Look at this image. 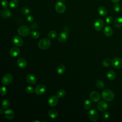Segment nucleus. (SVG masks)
<instances>
[{
    "label": "nucleus",
    "mask_w": 122,
    "mask_h": 122,
    "mask_svg": "<svg viewBox=\"0 0 122 122\" xmlns=\"http://www.w3.org/2000/svg\"><path fill=\"white\" fill-rule=\"evenodd\" d=\"M102 98L106 101H112L114 98V94L110 90L105 89L102 93Z\"/></svg>",
    "instance_id": "obj_1"
},
{
    "label": "nucleus",
    "mask_w": 122,
    "mask_h": 122,
    "mask_svg": "<svg viewBox=\"0 0 122 122\" xmlns=\"http://www.w3.org/2000/svg\"><path fill=\"white\" fill-rule=\"evenodd\" d=\"M51 45V41L48 38H43L38 42L39 47L42 50L48 49Z\"/></svg>",
    "instance_id": "obj_2"
},
{
    "label": "nucleus",
    "mask_w": 122,
    "mask_h": 122,
    "mask_svg": "<svg viewBox=\"0 0 122 122\" xmlns=\"http://www.w3.org/2000/svg\"><path fill=\"white\" fill-rule=\"evenodd\" d=\"M30 29L27 26H21L17 30L18 34L22 37L28 36L30 33Z\"/></svg>",
    "instance_id": "obj_3"
},
{
    "label": "nucleus",
    "mask_w": 122,
    "mask_h": 122,
    "mask_svg": "<svg viewBox=\"0 0 122 122\" xmlns=\"http://www.w3.org/2000/svg\"><path fill=\"white\" fill-rule=\"evenodd\" d=\"M88 115L90 119L93 122H96L98 120L99 116L98 113L94 109H91L88 111Z\"/></svg>",
    "instance_id": "obj_4"
},
{
    "label": "nucleus",
    "mask_w": 122,
    "mask_h": 122,
    "mask_svg": "<svg viewBox=\"0 0 122 122\" xmlns=\"http://www.w3.org/2000/svg\"><path fill=\"white\" fill-rule=\"evenodd\" d=\"M55 9L58 13H63L65 11L66 7L62 2L58 1L55 5Z\"/></svg>",
    "instance_id": "obj_5"
},
{
    "label": "nucleus",
    "mask_w": 122,
    "mask_h": 122,
    "mask_svg": "<svg viewBox=\"0 0 122 122\" xmlns=\"http://www.w3.org/2000/svg\"><path fill=\"white\" fill-rule=\"evenodd\" d=\"M112 66L116 69H120L122 67V60L119 57H115L112 60Z\"/></svg>",
    "instance_id": "obj_6"
},
{
    "label": "nucleus",
    "mask_w": 122,
    "mask_h": 122,
    "mask_svg": "<svg viewBox=\"0 0 122 122\" xmlns=\"http://www.w3.org/2000/svg\"><path fill=\"white\" fill-rule=\"evenodd\" d=\"M104 26V22L103 20L100 19H98L96 20L94 23V28L97 31L101 30Z\"/></svg>",
    "instance_id": "obj_7"
},
{
    "label": "nucleus",
    "mask_w": 122,
    "mask_h": 122,
    "mask_svg": "<svg viewBox=\"0 0 122 122\" xmlns=\"http://www.w3.org/2000/svg\"><path fill=\"white\" fill-rule=\"evenodd\" d=\"M97 108L101 112H104L108 109V105L104 101H101L97 103Z\"/></svg>",
    "instance_id": "obj_8"
},
{
    "label": "nucleus",
    "mask_w": 122,
    "mask_h": 122,
    "mask_svg": "<svg viewBox=\"0 0 122 122\" xmlns=\"http://www.w3.org/2000/svg\"><path fill=\"white\" fill-rule=\"evenodd\" d=\"M13 77L10 74H6L3 76L2 78L1 81L3 84L8 85L10 84L12 81Z\"/></svg>",
    "instance_id": "obj_9"
},
{
    "label": "nucleus",
    "mask_w": 122,
    "mask_h": 122,
    "mask_svg": "<svg viewBox=\"0 0 122 122\" xmlns=\"http://www.w3.org/2000/svg\"><path fill=\"white\" fill-rule=\"evenodd\" d=\"M100 95L96 91H92L90 94V98L93 102H97L100 99Z\"/></svg>",
    "instance_id": "obj_10"
},
{
    "label": "nucleus",
    "mask_w": 122,
    "mask_h": 122,
    "mask_svg": "<svg viewBox=\"0 0 122 122\" xmlns=\"http://www.w3.org/2000/svg\"><path fill=\"white\" fill-rule=\"evenodd\" d=\"M46 91V87L44 85L41 84L37 86L35 89V92L37 95H41L43 94Z\"/></svg>",
    "instance_id": "obj_11"
},
{
    "label": "nucleus",
    "mask_w": 122,
    "mask_h": 122,
    "mask_svg": "<svg viewBox=\"0 0 122 122\" xmlns=\"http://www.w3.org/2000/svg\"><path fill=\"white\" fill-rule=\"evenodd\" d=\"M58 97L56 95H51L49 99L48 100V103L49 105L51 107H54L55 106L58 102Z\"/></svg>",
    "instance_id": "obj_12"
},
{
    "label": "nucleus",
    "mask_w": 122,
    "mask_h": 122,
    "mask_svg": "<svg viewBox=\"0 0 122 122\" xmlns=\"http://www.w3.org/2000/svg\"><path fill=\"white\" fill-rule=\"evenodd\" d=\"M68 38V33L66 31H62L59 34L58 37V39L60 42L61 43H63L67 40Z\"/></svg>",
    "instance_id": "obj_13"
},
{
    "label": "nucleus",
    "mask_w": 122,
    "mask_h": 122,
    "mask_svg": "<svg viewBox=\"0 0 122 122\" xmlns=\"http://www.w3.org/2000/svg\"><path fill=\"white\" fill-rule=\"evenodd\" d=\"M13 42L16 46L21 47L23 44V40L21 37L18 36H16L13 38Z\"/></svg>",
    "instance_id": "obj_14"
},
{
    "label": "nucleus",
    "mask_w": 122,
    "mask_h": 122,
    "mask_svg": "<svg viewBox=\"0 0 122 122\" xmlns=\"http://www.w3.org/2000/svg\"><path fill=\"white\" fill-rule=\"evenodd\" d=\"M5 117L8 120H12L15 116L14 112L13 111L10 109H8L4 111V112Z\"/></svg>",
    "instance_id": "obj_15"
},
{
    "label": "nucleus",
    "mask_w": 122,
    "mask_h": 122,
    "mask_svg": "<svg viewBox=\"0 0 122 122\" xmlns=\"http://www.w3.org/2000/svg\"><path fill=\"white\" fill-rule=\"evenodd\" d=\"M26 80L27 82L30 84H33L37 82L36 77L32 74H29L26 77Z\"/></svg>",
    "instance_id": "obj_16"
},
{
    "label": "nucleus",
    "mask_w": 122,
    "mask_h": 122,
    "mask_svg": "<svg viewBox=\"0 0 122 122\" xmlns=\"http://www.w3.org/2000/svg\"><path fill=\"white\" fill-rule=\"evenodd\" d=\"M11 13L10 10L5 9L2 10L0 12V16L3 18H8L11 16Z\"/></svg>",
    "instance_id": "obj_17"
},
{
    "label": "nucleus",
    "mask_w": 122,
    "mask_h": 122,
    "mask_svg": "<svg viewBox=\"0 0 122 122\" xmlns=\"http://www.w3.org/2000/svg\"><path fill=\"white\" fill-rule=\"evenodd\" d=\"M20 52V49L17 47H13L10 51V54L12 57L17 56Z\"/></svg>",
    "instance_id": "obj_18"
},
{
    "label": "nucleus",
    "mask_w": 122,
    "mask_h": 122,
    "mask_svg": "<svg viewBox=\"0 0 122 122\" xmlns=\"http://www.w3.org/2000/svg\"><path fill=\"white\" fill-rule=\"evenodd\" d=\"M17 64L20 68H23L27 66V61L25 59L23 58H20L18 59Z\"/></svg>",
    "instance_id": "obj_19"
},
{
    "label": "nucleus",
    "mask_w": 122,
    "mask_h": 122,
    "mask_svg": "<svg viewBox=\"0 0 122 122\" xmlns=\"http://www.w3.org/2000/svg\"><path fill=\"white\" fill-rule=\"evenodd\" d=\"M103 32L105 36L107 37H110L112 35L113 33V30L112 28L111 27L107 26L104 28Z\"/></svg>",
    "instance_id": "obj_20"
},
{
    "label": "nucleus",
    "mask_w": 122,
    "mask_h": 122,
    "mask_svg": "<svg viewBox=\"0 0 122 122\" xmlns=\"http://www.w3.org/2000/svg\"><path fill=\"white\" fill-rule=\"evenodd\" d=\"M58 112L53 109H50L48 112V115L52 119H55L58 116Z\"/></svg>",
    "instance_id": "obj_21"
},
{
    "label": "nucleus",
    "mask_w": 122,
    "mask_h": 122,
    "mask_svg": "<svg viewBox=\"0 0 122 122\" xmlns=\"http://www.w3.org/2000/svg\"><path fill=\"white\" fill-rule=\"evenodd\" d=\"M65 70V67L63 64H59L57 68V72L59 75L62 74Z\"/></svg>",
    "instance_id": "obj_22"
},
{
    "label": "nucleus",
    "mask_w": 122,
    "mask_h": 122,
    "mask_svg": "<svg viewBox=\"0 0 122 122\" xmlns=\"http://www.w3.org/2000/svg\"><path fill=\"white\" fill-rule=\"evenodd\" d=\"M114 24L116 28H121L122 27V18L119 17L116 18L114 22Z\"/></svg>",
    "instance_id": "obj_23"
},
{
    "label": "nucleus",
    "mask_w": 122,
    "mask_h": 122,
    "mask_svg": "<svg viewBox=\"0 0 122 122\" xmlns=\"http://www.w3.org/2000/svg\"><path fill=\"white\" fill-rule=\"evenodd\" d=\"M116 73L112 71H109L107 73V77L108 79L111 81L114 80L116 78Z\"/></svg>",
    "instance_id": "obj_24"
},
{
    "label": "nucleus",
    "mask_w": 122,
    "mask_h": 122,
    "mask_svg": "<svg viewBox=\"0 0 122 122\" xmlns=\"http://www.w3.org/2000/svg\"><path fill=\"white\" fill-rule=\"evenodd\" d=\"M98 13L102 16H105L107 13V9L103 6H101L98 9Z\"/></svg>",
    "instance_id": "obj_25"
},
{
    "label": "nucleus",
    "mask_w": 122,
    "mask_h": 122,
    "mask_svg": "<svg viewBox=\"0 0 122 122\" xmlns=\"http://www.w3.org/2000/svg\"><path fill=\"white\" fill-rule=\"evenodd\" d=\"M19 4V2L18 0H11L10 1L9 6L10 8L14 9L17 8Z\"/></svg>",
    "instance_id": "obj_26"
},
{
    "label": "nucleus",
    "mask_w": 122,
    "mask_h": 122,
    "mask_svg": "<svg viewBox=\"0 0 122 122\" xmlns=\"http://www.w3.org/2000/svg\"><path fill=\"white\" fill-rule=\"evenodd\" d=\"M92 106V102L89 100H86L83 103V106L85 109L89 110Z\"/></svg>",
    "instance_id": "obj_27"
},
{
    "label": "nucleus",
    "mask_w": 122,
    "mask_h": 122,
    "mask_svg": "<svg viewBox=\"0 0 122 122\" xmlns=\"http://www.w3.org/2000/svg\"><path fill=\"white\" fill-rule=\"evenodd\" d=\"M10 102L8 99H4L1 102V106L4 109H7L10 105Z\"/></svg>",
    "instance_id": "obj_28"
},
{
    "label": "nucleus",
    "mask_w": 122,
    "mask_h": 122,
    "mask_svg": "<svg viewBox=\"0 0 122 122\" xmlns=\"http://www.w3.org/2000/svg\"><path fill=\"white\" fill-rule=\"evenodd\" d=\"M111 63H112V61L109 58L105 59L102 62V65L106 67L109 66Z\"/></svg>",
    "instance_id": "obj_29"
},
{
    "label": "nucleus",
    "mask_w": 122,
    "mask_h": 122,
    "mask_svg": "<svg viewBox=\"0 0 122 122\" xmlns=\"http://www.w3.org/2000/svg\"><path fill=\"white\" fill-rule=\"evenodd\" d=\"M96 85L98 88L102 89L104 87V83L102 81L98 80L96 81Z\"/></svg>",
    "instance_id": "obj_30"
},
{
    "label": "nucleus",
    "mask_w": 122,
    "mask_h": 122,
    "mask_svg": "<svg viewBox=\"0 0 122 122\" xmlns=\"http://www.w3.org/2000/svg\"><path fill=\"white\" fill-rule=\"evenodd\" d=\"M21 12L22 14L24 15H28L30 12V10L28 8L23 7L21 8Z\"/></svg>",
    "instance_id": "obj_31"
},
{
    "label": "nucleus",
    "mask_w": 122,
    "mask_h": 122,
    "mask_svg": "<svg viewBox=\"0 0 122 122\" xmlns=\"http://www.w3.org/2000/svg\"><path fill=\"white\" fill-rule=\"evenodd\" d=\"M30 36L33 38L37 39L39 37V33L35 30H32L30 33Z\"/></svg>",
    "instance_id": "obj_32"
},
{
    "label": "nucleus",
    "mask_w": 122,
    "mask_h": 122,
    "mask_svg": "<svg viewBox=\"0 0 122 122\" xmlns=\"http://www.w3.org/2000/svg\"><path fill=\"white\" fill-rule=\"evenodd\" d=\"M65 95V91L64 90H60L58 91L56 93V96L58 98H61Z\"/></svg>",
    "instance_id": "obj_33"
},
{
    "label": "nucleus",
    "mask_w": 122,
    "mask_h": 122,
    "mask_svg": "<svg viewBox=\"0 0 122 122\" xmlns=\"http://www.w3.org/2000/svg\"><path fill=\"white\" fill-rule=\"evenodd\" d=\"M57 36V33L54 30H51L48 33V37L51 39H54Z\"/></svg>",
    "instance_id": "obj_34"
},
{
    "label": "nucleus",
    "mask_w": 122,
    "mask_h": 122,
    "mask_svg": "<svg viewBox=\"0 0 122 122\" xmlns=\"http://www.w3.org/2000/svg\"><path fill=\"white\" fill-rule=\"evenodd\" d=\"M7 92V90L6 87L3 86H1L0 90V94L1 95H5Z\"/></svg>",
    "instance_id": "obj_35"
},
{
    "label": "nucleus",
    "mask_w": 122,
    "mask_h": 122,
    "mask_svg": "<svg viewBox=\"0 0 122 122\" xmlns=\"http://www.w3.org/2000/svg\"><path fill=\"white\" fill-rule=\"evenodd\" d=\"M35 91L34 88L30 86H29L26 88V92L28 93H32Z\"/></svg>",
    "instance_id": "obj_36"
},
{
    "label": "nucleus",
    "mask_w": 122,
    "mask_h": 122,
    "mask_svg": "<svg viewBox=\"0 0 122 122\" xmlns=\"http://www.w3.org/2000/svg\"><path fill=\"white\" fill-rule=\"evenodd\" d=\"M113 9L114 11H115V12H118L120 11V10L121 9V7L118 4L116 3L113 5Z\"/></svg>",
    "instance_id": "obj_37"
},
{
    "label": "nucleus",
    "mask_w": 122,
    "mask_h": 122,
    "mask_svg": "<svg viewBox=\"0 0 122 122\" xmlns=\"http://www.w3.org/2000/svg\"><path fill=\"white\" fill-rule=\"evenodd\" d=\"M113 21V18L111 16H109L106 19V22L108 24H111Z\"/></svg>",
    "instance_id": "obj_38"
},
{
    "label": "nucleus",
    "mask_w": 122,
    "mask_h": 122,
    "mask_svg": "<svg viewBox=\"0 0 122 122\" xmlns=\"http://www.w3.org/2000/svg\"><path fill=\"white\" fill-rule=\"evenodd\" d=\"M102 117L104 119H107L110 117V114L108 112H104L102 114Z\"/></svg>",
    "instance_id": "obj_39"
},
{
    "label": "nucleus",
    "mask_w": 122,
    "mask_h": 122,
    "mask_svg": "<svg viewBox=\"0 0 122 122\" xmlns=\"http://www.w3.org/2000/svg\"><path fill=\"white\" fill-rule=\"evenodd\" d=\"M1 6L3 8H6L8 6V2L6 0H2L1 1Z\"/></svg>",
    "instance_id": "obj_40"
},
{
    "label": "nucleus",
    "mask_w": 122,
    "mask_h": 122,
    "mask_svg": "<svg viewBox=\"0 0 122 122\" xmlns=\"http://www.w3.org/2000/svg\"><path fill=\"white\" fill-rule=\"evenodd\" d=\"M27 20L28 22H31L33 21L34 20V18L31 15H28V16L27 17Z\"/></svg>",
    "instance_id": "obj_41"
},
{
    "label": "nucleus",
    "mask_w": 122,
    "mask_h": 122,
    "mask_svg": "<svg viewBox=\"0 0 122 122\" xmlns=\"http://www.w3.org/2000/svg\"><path fill=\"white\" fill-rule=\"evenodd\" d=\"M112 1L114 2V3H118V2H119L120 0H112Z\"/></svg>",
    "instance_id": "obj_42"
},
{
    "label": "nucleus",
    "mask_w": 122,
    "mask_h": 122,
    "mask_svg": "<svg viewBox=\"0 0 122 122\" xmlns=\"http://www.w3.org/2000/svg\"><path fill=\"white\" fill-rule=\"evenodd\" d=\"M4 111H3V109H2V108H0V113L1 114H2L3 113H4Z\"/></svg>",
    "instance_id": "obj_43"
},
{
    "label": "nucleus",
    "mask_w": 122,
    "mask_h": 122,
    "mask_svg": "<svg viewBox=\"0 0 122 122\" xmlns=\"http://www.w3.org/2000/svg\"><path fill=\"white\" fill-rule=\"evenodd\" d=\"M32 122H40L39 121H36V120H34V121H33Z\"/></svg>",
    "instance_id": "obj_44"
},
{
    "label": "nucleus",
    "mask_w": 122,
    "mask_h": 122,
    "mask_svg": "<svg viewBox=\"0 0 122 122\" xmlns=\"http://www.w3.org/2000/svg\"></svg>",
    "instance_id": "obj_45"
},
{
    "label": "nucleus",
    "mask_w": 122,
    "mask_h": 122,
    "mask_svg": "<svg viewBox=\"0 0 122 122\" xmlns=\"http://www.w3.org/2000/svg\"></svg>",
    "instance_id": "obj_46"
}]
</instances>
